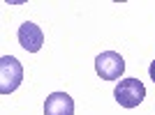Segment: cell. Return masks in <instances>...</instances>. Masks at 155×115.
I'll return each instance as SVG.
<instances>
[{"label":"cell","instance_id":"cell-1","mask_svg":"<svg viewBox=\"0 0 155 115\" xmlns=\"http://www.w3.org/2000/svg\"><path fill=\"white\" fill-rule=\"evenodd\" d=\"M114 97L123 108H137L146 99V88L139 78H123L114 90Z\"/></svg>","mask_w":155,"mask_h":115},{"label":"cell","instance_id":"cell-2","mask_svg":"<svg viewBox=\"0 0 155 115\" xmlns=\"http://www.w3.org/2000/svg\"><path fill=\"white\" fill-rule=\"evenodd\" d=\"M23 81V67L14 55H2L0 58V92L12 95L14 90Z\"/></svg>","mask_w":155,"mask_h":115},{"label":"cell","instance_id":"cell-3","mask_svg":"<svg viewBox=\"0 0 155 115\" xmlns=\"http://www.w3.org/2000/svg\"><path fill=\"white\" fill-rule=\"evenodd\" d=\"M95 71L102 81H118L125 71V60L116 51H104L95 58Z\"/></svg>","mask_w":155,"mask_h":115},{"label":"cell","instance_id":"cell-4","mask_svg":"<svg viewBox=\"0 0 155 115\" xmlns=\"http://www.w3.org/2000/svg\"><path fill=\"white\" fill-rule=\"evenodd\" d=\"M19 44L23 46L28 53H37L39 48H42V44H44V32H42V28L30 23V21H26V23L19 28Z\"/></svg>","mask_w":155,"mask_h":115},{"label":"cell","instance_id":"cell-5","mask_svg":"<svg viewBox=\"0 0 155 115\" xmlns=\"http://www.w3.org/2000/svg\"><path fill=\"white\" fill-rule=\"evenodd\" d=\"M44 115H74V99L67 92H51L44 101Z\"/></svg>","mask_w":155,"mask_h":115},{"label":"cell","instance_id":"cell-6","mask_svg":"<svg viewBox=\"0 0 155 115\" xmlns=\"http://www.w3.org/2000/svg\"><path fill=\"white\" fill-rule=\"evenodd\" d=\"M148 74H150V78H153V83H155V60L150 62V67H148Z\"/></svg>","mask_w":155,"mask_h":115}]
</instances>
